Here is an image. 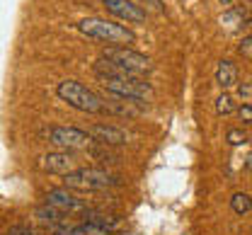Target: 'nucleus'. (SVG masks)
<instances>
[{
    "mask_svg": "<svg viewBox=\"0 0 252 235\" xmlns=\"http://www.w3.org/2000/svg\"><path fill=\"white\" fill-rule=\"evenodd\" d=\"M94 75L99 78L102 88L109 95H119V97H126V100H133V102H146L153 97V85L148 80H143L141 75L124 73L122 68L112 66L104 59H99L94 63Z\"/></svg>",
    "mask_w": 252,
    "mask_h": 235,
    "instance_id": "f257e3e1",
    "label": "nucleus"
},
{
    "mask_svg": "<svg viewBox=\"0 0 252 235\" xmlns=\"http://www.w3.org/2000/svg\"><path fill=\"white\" fill-rule=\"evenodd\" d=\"M78 32L104 41L107 46H128L131 41H136V34L131 32L126 25L112 22V20H102V17H85L78 22Z\"/></svg>",
    "mask_w": 252,
    "mask_h": 235,
    "instance_id": "f03ea898",
    "label": "nucleus"
},
{
    "mask_svg": "<svg viewBox=\"0 0 252 235\" xmlns=\"http://www.w3.org/2000/svg\"><path fill=\"white\" fill-rule=\"evenodd\" d=\"M119 182V175L104 168H75L73 172L63 175V187L75 192H107Z\"/></svg>",
    "mask_w": 252,
    "mask_h": 235,
    "instance_id": "7ed1b4c3",
    "label": "nucleus"
},
{
    "mask_svg": "<svg viewBox=\"0 0 252 235\" xmlns=\"http://www.w3.org/2000/svg\"><path fill=\"white\" fill-rule=\"evenodd\" d=\"M56 95L65 104L75 107L78 112H88V114H104V104L94 95L93 90H88L83 83L78 80H61L56 85Z\"/></svg>",
    "mask_w": 252,
    "mask_h": 235,
    "instance_id": "20e7f679",
    "label": "nucleus"
},
{
    "mask_svg": "<svg viewBox=\"0 0 252 235\" xmlns=\"http://www.w3.org/2000/svg\"><path fill=\"white\" fill-rule=\"evenodd\" d=\"M102 59L109 61L112 66L122 68L124 73H131V75H146L153 70V61L146 54H138L128 46H107L102 51Z\"/></svg>",
    "mask_w": 252,
    "mask_h": 235,
    "instance_id": "39448f33",
    "label": "nucleus"
},
{
    "mask_svg": "<svg viewBox=\"0 0 252 235\" xmlns=\"http://www.w3.org/2000/svg\"><path fill=\"white\" fill-rule=\"evenodd\" d=\"M44 136L56 148L70 150V153L73 150H88L94 143L90 134L85 129H78V126H49V129H44Z\"/></svg>",
    "mask_w": 252,
    "mask_h": 235,
    "instance_id": "423d86ee",
    "label": "nucleus"
},
{
    "mask_svg": "<svg viewBox=\"0 0 252 235\" xmlns=\"http://www.w3.org/2000/svg\"><path fill=\"white\" fill-rule=\"evenodd\" d=\"M44 204L59 208V211L65 213V216H78V213H88V211H90V206H88L85 199L75 197V194H73L70 189H65V187L49 189V192L44 194Z\"/></svg>",
    "mask_w": 252,
    "mask_h": 235,
    "instance_id": "0eeeda50",
    "label": "nucleus"
},
{
    "mask_svg": "<svg viewBox=\"0 0 252 235\" xmlns=\"http://www.w3.org/2000/svg\"><path fill=\"white\" fill-rule=\"evenodd\" d=\"M39 168L51 175H68L78 168V158L70 150H54V153H44L39 158Z\"/></svg>",
    "mask_w": 252,
    "mask_h": 235,
    "instance_id": "6e6552de",
    "label": "nucleus"
},
{
    "mask_svg": "<svg viewBox=\"0 0 252 235\" xmlns=\"http://www.w3.org/2000/svg\"><path fill=\"white\" fill-rule=\"evenodd\" d=\"M85 131L99 146H109L112 148V146H126L128 143V134L124 129L114 126V124H90Z\"/></svg>",
    "mask_w": 252,
    "mask_h": 235,
    "instance_id": "1a4fd4ad",
    "label": "nucleus"
},
{
    "mask_svg": "<svg viewBox=\"0 0 252 235\" xmlns=\"http://www.w3.org/2000/svg\"><path fill=\"white\" fill-rule=\"evenodd\" d=\"M104 10L124 22H146V10L138 5V2H131V0H102Z\"/></svg>",
    "mask_w": 252,
    "mask_h": 235,
    "instance_id": "9d476101",
    "label": "nucleus"
},
{
    "mask_svg": "<svg viewBox=\"0 0 252 235\" xmlns=\"http://www.w3.org/2000/svg\"><path fill=\"white\" fill-rule=\"evenodd\" d=\"M104 104V114H122V117H136L141 112V102L126 100V97H119V95H109L107 92V100H102Z\"/></svg>",
    "mask_w": 252,
    "mask_h": 235,
    "instance_id": "9b49d317",
    "label": "nucleus"
},
{
    "mask_svg": "<svg viewBox=\"0 0 252 235\" xmlns=\"http://www.w3.org/2000/svg\"><path fill=\"white\" fill-rule=\"evenodd\" d=\"M216 83H219L223 90L238 85V66L230 61V59H223L216 68Z\"/></svg>",
    "mask_w": 252,
    "mask_h": 235,
    "instance_id": "f8f14e48",
    "label": "nucleus"
},
{
    "mask_svg": "<svg viewBox=\"0 0 252 235\" xmlns=\"http://www.w3.org/2000/svg\"><path fill=\"white\" fill-rule=\"evenodd\" d=\"M34 216H36L41 223H49V226H54V228L63 226V221H65V213H61L59 208H54V206H49V204H41V206H36Z\"/></svg>",
    "mask_w": 252,
    "mask_h": 235,
    "instance_id": "ddd939ff",
    "label": "nucleus"
},
{
    "mask_svg": "<svg viewBox=\"0 0 252 235\" xmlns=\"http://www.w3.org/2000/svg\"><path fill=\"white\" fill-rule=\"evenodd\" d=\"M85 153H88V155H93L94 160H97V163H102V165H117V163H119V155H117V153H112V150H109V146L93 143Z\"/></svg>",
    "mask_w": 252,
    "mask_h": 235,
    "instance_id": "4468645a",
    "label": "nucleus"
},
{
    "mask_svg": "<svg viewBox=\"0 0 252 235\" xmlns=\"http://www.w3.org/2000/svg\"><path fill=\"white\" fill-rule=\"evenodd\" d=\"M230 208H233V213H238V216H245V213H248V211L252 208L250 194H245V192H238V194H233V197H230Z\"/></svg>",
    "mask_w": 252,
    "mask_h": 235,
    "instance_id": "2eb2a0df",
    "label": "nucleus"
},
{
    "mask_svg": "<svg viewBox=\"0 0 252 235\" xmlns=\"http://www.w3.org/2000/svg\"><path fill=\"white\" fill-rule=\"evenodd\" d=\"M216 112H219V114H233V112H235V100H233L228 92H223L219 100H216Z\"/></svg>",
    "mask_w": 252,
    "mask_h": 235,
    "instance_id": "dca6fc26",
    "label": "nucleus"
},
{
    "mask_svg": "<svg viewBox=\"0 0 252 235\" xmlns=\"http://www.w3.org/2000/svg\"><path fill=\"white\" fill-rule=\"evenodd\" d=\"M220 22H223V25H230V27H235L238 22H245V12H243V7L228 10V12L220 17Z\"/></svg>",
    "mask_w": 252,
    "mask_h": 235,
    "instance_id": "f3484780",
    "label": "nucleus"
},
{
    "mask_svg": "<svg viewBox=\"0 0 252 235\" xmlns=\"http://www.w3.org/2000/svg\"><path fill=\"white\" fill-rule=\"evenodd\" d=\"M225 141H228L230 146H243V143L248 141V134H245V129H228Z\"/></svg>",
    "mask_w": 252,
    "mask_h": 235,
    "instance_id": "a211bd4d",
    "label": "nucleus"
},
{
    "mask_svg": "<svg viewBox=\"0 0 252 235\" xmlns=\"http://www.w3.org/2000/svg\"><path fill=\"white\" fill-rule=\"evenodd\" d=\"M238 117L243 119L245 126H252V102H245V104L238 109Z\"/></svg>",
    "mask_w": 252,
    "mask_h": 235,
    "instance_id": "6ab92c4d",
    "label": "nucleus"
},
{
    "mask_svg": "<svg viewBox=\"0 0 252 235\" xmlns=\"http://www.w3.org/2000/svg\"><path fill=\"white\" fill-rule=\"evenodd\" d=\"M7 235H36V233L32 231L30 226H25V223H15V226H10Z\"/></svg>",
    "mask_w": 252,
    "mask_h": 235,
    "instance_id": "aec40b11",
    "label": "nucleus"
},
{
    "mask_svg": "<svg viewBox=\"0 0 252 235\" xmlns=\"http://www.w3.org/2000/svg\"><path fill=\"white\" fill-rule=\"evenodd\" d=\"M238 51H240V54H243L245 59H250V61H252V34H250V36H245V39L240 41Z\"/></svg>",
    "mask_w": 252,
    "mask_h": 235,
    "instance_id": "412c9836",
    "label": "nucleus"
},
{
    "mask_svg": "<svg viewBox=\"0 0 252 235\" xmlns=\"http://www.w3.org/2000/svg\"><path fill=\"white\" fill-rule=\"evenodd\" d=\"M238 95H240L243 100H248V102L252 100V85L248 83V80H245L243 85H238Z\"/></svg>",
    "mask_w": 252,
    "mask_h": 235,
    "instance_id": "4be33fe9",
    "label": "nucleus"
},
{
    "mask_svg": "<svg viewBox=\"0 0 252 235\" xmlns=\"http://www.w3.org/2000/svg\"><path fill=\"white\" fill-rule=\"evenodd\" d=\"M151 10H156V12H162L165 10V5H162V0H143Z\"/></svg>",
    "mask_w": 252,
    "mask_h": 235,
    "instance_id": "5701e85b",
    "label": "nucleus"
},
{
    "mask_svg": "<svg viewBox=\"0 0 252 235\" xmlns=\"http://www.w3.org/2000/svg\"><path fill=\"white\" fill-rule=\"evenodd\" d=\"M245 168H248V170H252V153H250V155H248V158H245Z\"/></svg>",
    "mask_w": 252,
    "mask_h": 235,
    "instance_id": "b1692460",
    "label": "nucleus"
},
{
    "mask_svg": "<svg viewBox=\"0 0 252 235\" xmlns=\"http://www.w3.org/2000/svg\"><path fill=\"white\" fill-rule=\"evenodd\" d=\"M248 83H250V85H252V75H250V80H248Z\"/></svg>",
    "mask_w": 252,
    "mask_h": 235,
    "instance_id": "393cba45",
    "label": "nucleus"
},
{
    "mask_svg": "<svg viewBox=\"0 0 252 235\" xmlns=\"http://www.w3.org/2000/svg\"><path fill=\"white\" fill-rule=\"evenodd\" d=\"M250 10H252V0H250Z\"/></svg>",
    "mask_w": 252,
    "mask_h": 235,
    "instance_id": "a878e982",
    "label": "nucleus"
},
{
    "mask_svg": "<svg viewBox=\"0 0 252 235\" xmlns=\"http://www.w3.org/2000/svg\"><path fill=\"white\" fill-rule=\"evenodd\" d=\"M250 141H252V138H250Z\"/></svg>",
    "mask_w": 252,
    "mask_h": 235,
    "instance_id": "bb28decb",
    "label": "nucleus"
},
{
    "mask_svg": "<svg viewBox=\"0 0 252 235\" xmlns=\"http://www.w3.org/2000/svg\"><path fill=\"white\" fill-rule=\"evenodd\" d=\"M250 199H252V197H250Z\"/></svg>",
    "mask_w": 252,
    "mask_h": 235,
    "instance_id": "cd10ccee",
    "label": "nucleus"
}]
</instances>
